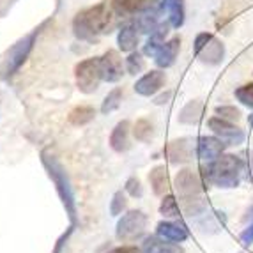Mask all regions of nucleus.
<instances>
[{"label": "nucleus", "instance_id": "nucleus-1", "mask_svg": "<svg viewBox=\"0 0 253 253\" xmlns=\"http://www.w3.org/2000/svg\"><path fill=\"white\" fill-rule=\"evenodd\" d=\"M115 18L117 13L114 11L112 4L108 5L106 2H101L76 14L73 20V30L78 39L92 42L99 36L112 32V29L115 27Z\"/></svg>", "mask_w": 253, "mask_h": 253}, {"label": "nucleus", "instance_id": "nucleus-2", "mask_svg": "<svg viewBox=\"0 0 253 253\" xmlns=\"http://www.w3.org/2000/svg\"><path fill=\"white\" fill-rule=\"evenodd\" d=\"M246 172V163L236 154H221L214 161L202 165V177L207 184L216 188H237Z\"/></svg>", "mask_w": 253, "mask_h": 253}, {"label": "nucleus", "instance_id": "nucleus-3", "mask_svg": "<svg viewBox=\"0 0 253 253\" xmlns=\"http://www.w3.org/2000/svg\"><path fill=\"white\" fill-rule=\"evenodd\" d=\"M175 191L179 195L182 212L190 218L206 216L207 202L204 197V186L199 173L190 169H184L175 175Z\"/></svg>", "mask_w": 253, "mask_h": 253}, {"label": "nucleus", "instance_id": "nucleus-4", "mask_svg": "<svg viewBox=\"0 0 253 253\" xmlns=\"http://www.w3.org/2000/svg\"><path fill=\"white\" fill-rule=\"evenodd\" d=\"M75 80L78 90L84 94H92L99 89V84L103 82L101 62L99 57L85 59L76 64L75 68Z\"/></svg>", "mask_w": 253, "mask_h": 253}, {"label": "nucleus", "instance_id": "nucleus-5", "mask_svg": "<svg viewBox=\"0 0 253 253\" xmlns=\"http://www.w3.org/2000/svg\"><path fill=\"white\" fill-rule=\"evenodd\" d=\"M147 228V214L140 209H133L123 214V218L117 221L115 236L119 241H135L144 236Z\"/></svg>", "mask_w": 253, "mask_h": 253}, {"label": "nucleus", "instance_id": "nucleus-6", "mask_svg": "<svg viewBox=\"0 0 253 253\" xmlns=\"http://www.w3.org/2000/svg\"><path fill=\"white\" fill-rule=\"evenodd\" d=\"M207 124H209V129H211L218 138L223 140L227 145H239V144H243L246 138L245 131L241 129V127H237L236 124L230 123V121H225V119L218 117V115L209 119Z\"/></svg>", "mask_w": 253, "mask_h": 253}, {"label": "nucleus", "instance_id": "nucleus-7", "mask_svg": "<svg viewBox=\"0 0 253 253\" xmlns=\"http://www.w3.org/2000/svg\"><path fill=\"white\" fill-rule=\"evenodd\" d=\"M36 34H38V30H34L32 34H29V36H25L23 39H20V41H18L16 44H14V46L7 51L5 71H7L9 75H11L13 71H16L21 64L25 62L27 55H29V51L32 50V42H34V39H36Z\"/></svg>", "mask_w": 253, "mask_h": 253}, {"label": "nucleus", "instance_id": "nucleus-8", "mask_svg": "<svg viewBox=\"0 0 253 253\" xmlns=\"http://www.w3.org/2000/svg\"><path fill=\"white\" fill-rule=\"evenodd\" d=\"M227 147L228 145L218 136H200L197 140V156L202 163H209L221 156Z\"/></svg>", "mask_w": 253, "mask_h": 253}, {"label": "nucleus", "instance_id": "nucleus-9", "mask_svg": "<svg viewBox=\"0 0 253 253\" xmlns=\"http://www.w3.org/2000/svg\"><path fill=\"white\" fill-rule=\"evenodd\" d=\"M195 142L191 138H179L172 140L167 145V156L172 165H181L188 163L193 158V151H197V145H193Z\"/></svg>", "mask_w": 253, "mask_h": 253}, {"label": "nucleus", "instance_id": "nucleus-10", "mask_svg": "<svg viewBox=\"0 0 253 253\" xmlns=\"http://www.w3.org/2000/svg\"><path fill=\"white\" fill-rule=\"evenodd\" d=\"M99 62H101V73H103V80L110 82V84H115L123 78L124 69H123V59L121 55L115 50H108L103 57H99Z\"/></svg>", "mask_w": 253, "mask_h": 253}, {"label": "nucleus", "instance_id": "nucleus-11", "mask_svg": "<svg viewBox=\"0 0 253 253\" xmlns=\"http://www.w3.org/2000/svg\"><path fill=\"white\" fill-rule=\"evenodd\" d=\"M163 85H165V73L160 71V69H154V71L144 75L136 82L135 92L140 94V96L151 97V96H154Z\"/></svg>", "mask_w": 253, "mask_h": 253}, {"label": "nucleus", "instance_id": "nucleus-12", "mask_svg": "<svg viewBox=\"0 0 253 253\" xmlns=\"http://www.w3.org/2000/svg\"><path fill=\"white\" fill-rule=\"evenodd\" d=\"M156 236H160L161 239L172 241V243H184L190 237V232L184 225L177 221H160L156 225Z\"/></svg>", "mask_w": 253, "mask_h": 253}, {"label": "nucleus", "instance_id": "nucleus-13", "mask_svg": "<svg viewBox=\"0 0 253 253\" xmlns=\"http://www.w3.org/2000/svg\"><path fill=\"white\" fill-rule=\"evenodd\" d=\"M197 57L202 60L204 64H209V66H218L221 64L225 57V46L223 42L218 41L216 38H212L211 41L204 44L199 51H197Z\"/></svg>", "mask_w": 253, "mask_h": 253}, {"label": "nucleus", "instance_id": "nucleus-14", "mask_svg": "<svg viewBox=\"0 0 253 253\" xmlns=\"http://www.w3.org/2000/svg\"><path fill=\"white\" fill-rule=\"evenodd\" d=\"M142 253H184V250L179 246V243L161 239L160 236L145 237L142 243Z\"/></svg>", "mask_w": 253, "mask_h": 253}, {"label": "nucleus", "instance_id": "nucleus-15", "mask_svg": "<svg viewBox=\"0 0 253 253\" xmlns=\"http://www.w3.org/2000/svg\"><path fill=\"white\" fill-rule=\"evenodd\" d=\"M156 0H112V7L117 16H129L135 13H145Z\"/></svg>", "mask_w": 253, "mask_h": 253}, {"label": "nucleus", "instance_id": "nucleus-16", "mask_svg": "<svg viewBox=\"0 0 253 253\" xmlns=\"http://www.w3.org/2000/svg\"><path fill=\"white\" fill-rule=\"evenodd\" d=\"M179 48H181V39L179 38H172L170 41L163 42V46L160 48L156 55H154V60H156L158 68H170L175 59H177Z\"/></svg>", "mask_w": 253, "mask_h": 253}, {"label": "nucleus", "instance_id": "nucleus-17", "mask_svg": "<svg viewBox=\"0 0 253 253\" xmlns=\"http://www.w3.org/2000/svg\"><path fill=\"white\" fill-rule=\"evenodd\" d=\"M129 131H131L129 121H121L114 127L112 135H110V147L114 149L115 152H124L129 149Z\"/></svg>", "mask_w": 253, "mask_h": 253}, {"label": "nucleus", "instance_id": "nucleus-18", "mask_svg": "<svg viewBox=\"0 0 253 253\" xmlns=\"http://www.w3.org/2000/svg\"><path fill=\"white\" fill-rule=\"evenodd\" d=\"M149 182H151V188L154 191V195L158 197H165L167 191H169V175H167V169L163 165H158L151 170L149 173Z\"/></svg>", "mask_w": 253, "mask_h": 253}, {"label": "nucleus", "instance_id": "nucleus-19", "mask_svg": "<svg viewBox=\"0 0 253 253\" xmlns=\"http://www.w3.org/2000/svg\"><path fill=\"white\" fill-rule=\"evenodd\" d=\"M136 25L135 23H127L124 25L123 29L119 30V36H117V42H119V48L123 51H135L136 50V44H138V32H136Z\"/></svg>", "mask_w": 253, "mask_h": 253}, {"label": "nucleus", "instance_id": "nucleus-20", "mask_svg": "<svg viewBox=\"0 0 253 253\" xmlns=\"http://www.w3.org/2000/svg\"><path fill=\"white\" fill-rule=\"evenodd\" d=\"M202 110H204V103L200 99H193L190 101L184 108L181 110V114H179V123L181 124H197L202 117Z\"/></svg>", "mask_w": 253, "mask_h": 253}, {"label": "nucleus", "instance_id": "nucleus-21", "mask_svg": "<svg viewBox=\"0 0 253 253\" xmlns=\"http://www.w3.org/2000/svg\"><path fill=\"white\" fill-rule=\"evenodd\" d=\"M169 34V25L165 23V25H158V29L154 30L151 34V38L147 39L144 46V53L149 55V57H154V55L160 51V48L163 46L165 42V36Z\"/></svg>", "mask_w": 253, "mask_h": 253}, {"label": "nucleus", "instance_id": "nucleus-22", "mask_svg": "<svg viewBox=\"0 0 253 253\" xmlns=\"http://www.w3.org/2000/svg\"><path fill=\"white\" fill-rule=\"evenodd\" d=\"M94 115H96V112H94L92 106H76L69 112L68 119L73 126H84V124L92 121Z\"/></svg>", "mask_w": 253, "mask_h": 253}, {"label": "nucleus", "instance_id": "nucleus-23", "mask_svg": "<svg viewBox=\"0 0 253 253\" xmlns=\"http://www.w3.org/2000/svg\"><path fill=\"white\" fill-rule=\"evenodd\" d=\"M133 135H135V138L138 142L147 144V142L152 140V136H154V126H152V123L147 121V119H138L135 127H133Z\"/></svg>", "mask_w": 253, "mask_h": 253}, {"label": "nucleus", "instance_id": "nucleus-24", "mask_svg": "<svg viewBox=\"0 0 253 253\" xmlns=\"http://www.w3.org/2000/svg\"><path fill=\"white\" fill-rule=\"evenodd\" d=\"M160 214H163L165 218H172V219H177L179 216H181V209H179V204L173 195H165L163 197L161 206H160Z\"/></svg>", "mask_w": 253, "mask_h": 253}, {"label": "nucleus", "instance_id": "nucleus-25", "mask_svg": "<svg viewBox=\"0 0 253 253\" xmlns=\"http://www.w3.org/2000/svg\"><path fill=\"white\" fill-rule=\"evenodd\" d=\"M121 101H123V89H114L105 97V101L101 105V114L108 115L112 112H115L121 106Z\"/></svg>", "mask_w": 253, "mask_h": 253}, {"label": "nucleus", "instance_id": "nucleus-26", "mask_svg": "<svg viewBox=\"0 0 253 253\" xmlns=\"http://www.w3.org/2000/svg\"><path fill=\"white\" fill-rule=\"evenodd\" d=\"M135 25L140 32L152 34V32L158 29L160 23H158V16L154 13H145V14H142V16H138V20L135 21Z\"/></svg>", "mask_w": 253, "mask_h": 253}, {"label": "nucleus", "instance_id": "nucleus-27", "mask_svg": "<svg viewBox=\"0 0 253 253\" xmlns=\"http://www.w3.org/2000/svg\"><path fill=\"white\" fill-rule=\"evenodd\" d=\"M170 23L175 29L184 23V0H172L170 2Z\"/></svg>", "mask_w": 253, "mask_h": 253}, {"label": "nucleus", "instance_id": "nucleus-28", "mask_svg": "<svg viewBox=\"0 0 253 253\" xmlns=\"http://www.w3.org/2000/svg\"><path fill=\"white\" fill-rule=\"evenodd\" d=\"M144 68H145V62H144L142 53H138V51H131L126 59L127 73H129V75H138V73L144 71Z\"/></svg>", "mask_w": 253, "mask_h": 253}, {"label": "nucleus", "instance_id": "nucleus-29", "mask_svg": "<svg viewBox=\"0 0 253 253\" xmlns=\"http://www.w3.org/2000/svg\"><path fill=\"white\" fill-rule=\"evenodd\" d=\"M234 94H236V99L241 105L253 108V84H246L243 87H237Z\"/></svg>", "mask_w": 253, "mask_h": 253}, {"label": "nucleus", "instance_id": "nucleus-30", "mask_svg": "<svg viewBox=\"0 0 253 253\" xmlns=\"http://www.w3.org/2000/svg\"><path fill=\"white\" fill-rule=\"evenodd\" d=\"M216 115L225 121H230V123H237L241 119V112L236 106H216Z\"/></svg>", "mask_w": 253, "mask_h": 253}, {"label": "nucleus", "instance_id": "nucleus-31", "mask_svg": "<svg viewBox=\"0 0 253 253\" xmlns=\"http://www.w3.org/2000/svg\"><path fill=\"white\" fill-rule=\"evenodd\" d=\"M126 206H127L126 195H124L123 191H117V193L114 195V199H112V204H110V212L114 216H119L126 209Z\"/></svg>", "mask_w": 253, "mask_h": 253}, {"label": "nucleus", "instance_id": "nucleus-32", "mask_svg": "<svg viewBox=\"0 0 253 253\" xmlns=\"http://www.w3.org/2000/svg\"><path fill=\"white\" fill-rule=\"evenodd\" d=\"M124 190L129 197L133 199H140L142 195H144V190H142V182H140L138 177H129L126 181V186H124Z\"/></svg>", "mask_w": 253, "mask_h": 253}, {"label": "nucleus", "instance_id": "nucleus-33", "mask_svg": "<svg viewBox=\"0 0 253 253\" xmlns=\"http://www.w3.org/2000/svg\"><path fill=\"white\" fill-rule=\"evenodd\" d=\"M239 239H241V243H243L245 246L252 245V243H253V221L245 228V230H243V232H241Z\"/></svg>", "mask_w": 253, "mask_h": 253}, {"label": "nucleus", "instance_id": "nucleus-34", "mask_svg": "<svg viewBox=\"0 0 253 253\" xmlns=\"http://www.w3.org/2000/svg\"><path fill=\"white\" fill-rule=\"evenodd\" d=\"M211 39H212V36L207 34V32H202V34L197 36V39H195V53H197V51H199L204 44H207V42L211 41Z\"/></svg>", "mask_w": 253, "mask_h": 253}, {"label": "nucleus", "instance_id": "nucleus-35", "mask_svg": "<svg viewBox=\"0 0 253 253\" xmlns=\"http://www.w3.org/2000/svg\"><path fill=\"white\" fill-rule=\"evenodd\" d=\"M108 253H142V248H136V246H119V248L110 250Z\"/></svg>", "mask_w": 253, "mask_h": 253}, {"label": "nucleus", "instance_id": "nucleus-36", "mask_svg": "<svg viewBox=\"0 0 253 253\" xmlns=\"http://www.w3.org/2000/svg\"><path fill=\"white\" fill-rule=\"evenodd\" d=\"M170 99H172V90H167V92L154 97V105H167Z\"/></svg>", "mask_w": 253, "mask_h": 253}, {"label": "nucleus", "instance_id": "nucleus-37", "mask_svg": "<svg viewBox=\"0 0 253 253\" xmlns=\"http://www.w3.org/2000/svg\"><path fill=\"white\" fill-rule=\"evenodd\" d=\"M248 169H250V172H252V177H253V151H248Z\"/></svg>", "mask_w": 253, "mask_h": 253}, {"label": "nucleus", "instance_id": "nucleus-38", "mask_svg": "<svg viewBox=\"0 0 253 253\" xmlns=\"http://www.w3.org/2000/svg\"><path fill=\"white\" fill-rule=\"evenodd\" d=\"M160 2H161V4H167V2H169V0H160Z\"/></svg>", "mask_w": 253, "mask_h": 253}, {"label": "nucleus", "instance_id": "nucleus-39", "mask_svg": "<svg viewBox=\"0 0 253 253\" xmlns=\"http://www.w3.org/2000/svg\"><path fill=\"white\" fill-rule=\"evenodd\" d=\"M252 124H253V119H252Z\"/></svg>", "mask_w": 253, "mask_h": 253}]
</instances>
